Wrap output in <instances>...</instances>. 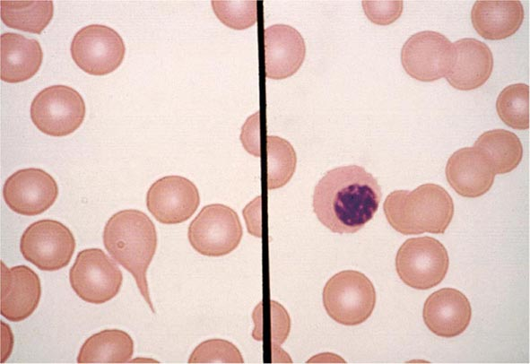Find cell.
I'll list each match as a JSON object with an SVG mask.
<instances>
[{"instance_id": "3", "label": "cell", "mask_w": 530, "mask_h": 364, "mask_svg": "<svg viewBox=\"0 0 530 364\" xmlns=\"http://www.w3.org/2000/svg\"><path fill=\"white\" fill-rule=\"evenodd\" d=\"M383 210L390 226L403 235L442 234L452 221L454 203L442 186L427 183L412 191L391 192Z\"/></svg>"}, {"instance_id": "14", "label": "cell", "mask_w": 530, "mask_h": 364, "mask_svg": "<svg viewBox=\"0 0 530 364\" xmlns=\"http://www.w3.org/2000/svg\"><path fill=\"white\" fill-rule=\"evenodd\" d=\"M1 315L12 322L28 318L37 308L41 284L37 273L26 265L8 268L1 263Z\"/></svg>"}, {"instance_id": "17", "label": "cell", "mask_w": 530, "mask_h": 364, "mask_svg": "<svg viewBox=\"0 0 530 364\" xmlns=\"http://www.w3.org/2000/svg\"><path fill=\"white\" fill-rule=\"evenodd\" d=\"M453 47L452 65L445 76L448 83L460 91L474 90L484 84L493 69L490 48L472 38L456 40Z\"/></svg>"}, {"instance_id": "15", "label": "cell", "mask_w": 530, "mask_h": 364, "mask_svg": "<svg viewBox=\"0 0 530 364\" xmlns=\"http://www.w3.org/2000/svg\"><path fill=\"white\" fill-rule=\"evenodd\" d=\"M265 35V75L282 80L293 75L306 56V44L301 34L287 24L267 27Z\"/></svg>"}, {"instance_id": "10", "label": "cell", "mask_w": 530, "mask_h": 364, "mask_svg": "<svg viewBox=\"0 0 530 364\" xmlns=\"http://www.w3.org/2000/svg\"><path fill=\"white\" fill-rule=\"evenodd\" d=\"M70 50L73 60L83 71L105 75L121 65L126 47L121 36L112 28L90 24L76 32Z\"/></svg>"}, {"instance_id": "27", "label": "cell", "mask_w": 530, "mask_h": 364, "mask_svg": "<svg viewBox=\"0 0 530 364\" xmlns=\"http://www.w3.org/2000/svg\"><path fill=\"white\" fill-rule=\"evenodd\" d=\"M243 363L240 351L231 342L211 339L200 343L192 352L188 363Z\"/></svg>"}, {"instance_id": "7", "label": "cell", "mask_w": 530, "mask_h": 364, "mask_svg": "<svg viewBox=\"0 0 530 364\" xmlns=\"http://www.w3.org/2000/svg\"><path fill=\"white\" fill-rule=\"evenodd\" d=\"M85 117V103L80 93L66 85H52L40 91L30 105L36 127L51 136L74 132Z\"/></svg>"}, {"instance_id": "28", "label": "cell", "mask_w": 530, "mask_h": 364, "mask_svg": "<svg viewBox=\"0 0 530 364\" xmlns=\"http://www.w3.org/2000/svg\"><path fill=\"white\" fill-rule=\"evenodd\" d=\"M368 19L378 25H388L396 21L403 12V1H362Z\"/></svg>"}, {"instance_id": "26", "label": "cell", "mask_w": 530, "mask_h": 364, "mask_svg": "<svg viewBox=\"0 0 530 364\" xmlns=\"http://www.w3.org/2000/svg\"><path fill=\"white\" fill-rule=\"evenodd\" d=\"M212 7L217 18L233 30H245L256 22V2L213 0Z\"/></svg>"}, {"instance_id": "24", "label": "cell", "mask_w": 530, "mask_h": 364, "mask_svg": "<svg viewBox=\"0 0 530 364\" xmlns=\"http://www.w3.org/2000/svg\"><path fill=\"white\" fill-rule=\"evenodd\" d=\"M267 187L280 188L292 178L297 156L292 145L277 135L267 136Z\"/></svg>"}, {"instance_id": "23", "label": "cell", "mask_w": 530, "mask_h": 364, "mask_svg": "<svg viewBox=\"0 0 530 364\" xmlns=\"http://www.w3.org/2000/svg\"><path fill=\"white\" fill-rule=\"evenodd\" d=\"M0 6L1 19L7 27L37 34L48 26L54 13L49 0H1Z\"/></svg>"}, {"instance_id": "8", "label": "cell", "mask_w": 530, "mask_h": 364, "mask_svg": "<svg viewBox=\"0 0 530 364\" xmlns=\"http://www.w3.org/2000/svg\"><path fill=\"white\" fill-rule=\"evenodd\" d=\"M72 289L83 300L102 304L119 291L123 276L117 264L100 248L78 253L69 271Z\"/></svg>"}, {"instance_id": "16", "label": "cell", "mask_w": 530, "mask_h": 364, "mask_svg": "<svg viewBox=\"0 0 530 364\" xmlns=\"http://www.w3.org/2000/svg\"><path fill=\"white\" fill-rule=\"evenodd\" d=\"M422 316L431 333L451 338L461 334L467 328L472 317V308L461 291L443 288L428 297Z\"/></svg>"}, {"instance_id": "5", "label": "cell", "mask_w": 530, "mask_h": 364, "mask_svg": "<svg viewBox=\"0 0 530 364\" xmlns=\"http://www.w3.org/2000/svg\"><path fill=\"white\" fill-rule=\"evenodd\" d=\"M449 265L444 245L431 237L406 239L395 256L399 278L411 288L429 290L445 278Z\"/></svg>"}, {"instance_id": "25", "label": "cell", "mask_w": 530, "mask_h": 364, "mask_svg": "<svg viewBox=\"0 0 530 364\" xmlns=\"http://www.w3.org/2000/svg\"><path fill=\"white\" fill-rule=\"evenodd\" d=\"M500 118L513 129L529 128V86L515 83L505 87L496 100Z\"/></svg>"}, {"instance_id": "21", "label": "cell", "mask_w": 530, "mask_h": 364, "mask_svg": "<svg viewBox=\"0 0 530 364\" xmlns=\"http://www.w3.org/2000/svg\"><path fill=\"white\" fill-rule=\"evenodd\" d=\"M134 352L131 336L119 329H107L89 337L82 345L78 363H125Z\"/></svg>"}, {"instance_id": "12", "label": "cell", "mask_w": 530, "mask_h": 364, "mask_svg": "<svg viewBox=\"0 0 530 364\" xmlns=\"http://www.w3.org/2000/svg\"><path fill=\"white\" fill-rule=\"evenodd\" d=\"M200 204L195 185L187 178L170 175L150 186L146 205L152 216L163 224H178L188 220Z\"/></svg>"}, {"instance_id": "4", "label": "cell", "mask_w": 530, "mask_h": 364, "mask_svg": "<svg viewBox=\"0 0 530 364\" xmlns=\"http://www.w3.org/2000/svg\"><path fill=\"white\" fill-rule=\"evenodd\" d=\"M323 305L327 315L338 324L358 325L372 314L376 304L373 283L362 273L344 270L326 283Z\"/></svg>"}, {"instance_id": "6", "label": "cell", "mask_w": 530, "mask_h": 364, "mask_svg": "<svg viewBox=\"0 0 530 364\" xmlns=\"http://www.w3.org/2000/svg\"><path fill=\"white\" fill-rule=\"evenodd\" d=\"M243 236L237 212L222 204L202 208L188 227L192 247L203 256H222L235 250Z\"/></svg>"}, {"instance_id": "19", "label": "cell", "mask_w": 530, "mask_h": 364, "mask_svg": "<svg viewBox=\"0 0 530 364\" xmlns=\"http://www.w3.org/2000/svg\"><path fill=\"white\" fill-rule=\"evenodd\" d=\"M524 8L517 0L476 1L471 11V21L477 33L491 40L506 39L520 28Z\"/></svg>"}, {"instance_id": "20", "label": "cell", "mask_w": 530, "mask_h": 364, "mask_svg": "<svg viewBox=\"0 0 530 364\" xmlns=\"http://www.w3.org/2000/svg\"><path fill=\"white\" fill-rule=\"evenodd\" d=\"M0 42L2 81L16 83L36 74L43 59L38 40L18 33L5 32L1 35Z\"/></svg>"}, {"instance_id": "18", "label": "cell", "mask_w": 530, "mask_h": 364, "mask_svg": "<svg viewBox=\"0 0 530 364\" xmlns=\"http://www.w3.org/2000/svg\"><path fill=\"white\" fill-rule=\"evenodd\" d=\"M446 177L459 195L475 198L490 190L495 173L476 148L465 147L456 151L447 160Z\"/></svg>"}, {"instance_id": "2", "label": "cell", "mask_w": 530, "mask_h": 364, "mask_svg": "<svg viewBox=\"0 0 530 364\" xmlns=\"http://www.w3.org/2000/svg\"><path fill=\"white\" fill-rule=\"evenodd\" d=\"M103 243L113 259L132 273L153 312L146 279L147 269L157 247V232L152 220L138 210L119 211L107 221Z\"/></svg>"}, {"instance_id": "1", "label": "cell", "mask_w": 530, "mask_h": 364, "mask_svg": "<svg viewBox=\"0 0 530 364\" xmlns=\"http://www.w3.org/2000/svg\"><path fill=\"white\" fill-rule=\"evenodd\" d=\"M382 193L378 180L364 168L349 165L328 170L313 194V211L332 232L355 233L378 209Z\"/></svg>"}, {"instance_id": "29", "label": "cell", "mask_w": 530, "mask_h": 364, "mask_svg": "<svg viewBox=\"0 0 530 364\" xmlns=\"http://www.w3.org/2000/svg\"><path fill=\"white\" fill-rule=\"evenodd\" d=\"M243 147L255 156H260L259 113L250 116L241 129Z\"/></svg>"}, {"instance_id": "22", "label": "cell", "mask_w": 530, "mask_h": 364, "mask_svg": "<svg viewBox=\"0 0 530 364\" xmlns=\"http://www.w3.org/2000/svg\"><path fill=\"white\" fill-rule=\"evenodd\" d=\"M474 147L485 157L495 174L512 171L523 157V146L519 138L504 129L484 132L475 141Z\"/></svg>"}, {"instance_id": "13", "label": "cell", "mask_w": 530, "mask_h": 364, "mask_svg": "<svg viewBox=\"0 0 530 364\" xmlns=\"http://www.w3.org/2000/svg\"><path fill=\"white\" fill-rule=\"evenodd\" d=\"M58 187L55 179L40 169L15 171L4 182L3 196L13 212L34 216L47 211L56 201Z\"/></svg>"}, {"instance_id": "9", "label": "cell", "mask_w": 530, "mask_h": 364, "mask_svg": "<svg viewBox=\"0 0 530 364\" xmlns=\"http://www.w3.org/2000/svg\"><path fill=\"white\" fill-rule=\"evenodd\" d=\"M75 249L71 230L55 220L37 221L24 230L20 241L22 256L43 271L65 267Z\"/></svg>"}, {"instance_id": "11", "label": "cell", "mask_w": 530, "mask_h": 364, "mask_svg": "<svg viewBox=\"0 0 530 364\" xmlns=\"http://www.w3.org/2000/svg\"><path fill=\"white\" fill-rule=\"evenodd\" d=\"M453 56V43L443 34L432 30L412 35L401 50L404 71L421 82H434L445 77Z\"/></svg>"}]
</instances>
